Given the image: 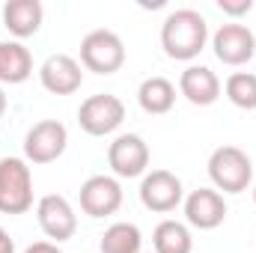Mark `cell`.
<instances>
[{
	"label": "cell",
	"instance_id": "cell-5",
	"mask_svg": "<svg viewBox=\"0 0 256 253\" xmlns=\"http://www.w3.org/2000/svg\"><path fill=\"white\" fill-rule=\"evenodd\" d=\"M126 120V104L114 92H96L80 102L78 108V126L90 137H108Z\"/></svg>",
	"mask_w": 256,
	"mask_h": 253
},
{
	"label": "cell",
	"instance_id": "cell-24",
	"mask_svg": "<svg viewBox=\"0 0 256 253\" xmlns=\"http://www.w3.org/2000/svg\"><path fill=\"white\" fill-rule=\"evenodd\" d=\"M6 108H9V102H6V92L0 90V120H3V114H6Z\"/></svg>",
	"mask_w": 256,
	"mask_h": 253
},
{
	"label": "cell",
	"instance_id": "cell-10",
	"mask_svg": "<svg viewBox=\"0 0 256 253\" xmlns=\"http://www.w3.org/2000/svg\"><path fill=\"white\" fill-rule=\"evenodd\" d=\"M36 220H39V230L54 244H63L78 232V214L63 194H45L36 202Z\"/></svg>",
	"mask_w": 256,
	"mask_h": 253
},
{
	"label": "cell",
	"instance_id": "cell-1",
	"mask_svg": "<svg viewBox=\"0 0 256 253\" xmlns=\"http://www.w3.org/2000/svg\"><path fill=\"white\" fill-rule=\"evenodd\" d=\"M208 45V21L196 9H173L161 24V48L170 60L191 63Z\"/></svg>",
	"mask_w": 256,
	"mask_h": 253
},
{
	"label": "cell",
	"instance_id": "cell-16",
	"mask_svg": "<svg viewBox=\"0 0 256 253\" xmlns=\"http://www.w3.org/2000/svg\"><path fill=\"white\" fill-rule=\"evenodd\" d=\"M137 104L143 108V114L149 116H164L173 110L176 104V86L173 80L161 78V74H152L146 78L140 86H137Z\"/></svg>",
	"mask_w": 256,
	"mask_h": 253
},
{
	"label": "cell",
	"instance_id": "cell-3",
	"mask_svg": "<svg viewBox=\"0 0 256 253\" xmlns=\"http://www.w3.org/2000/svg\"><path fill=\"white\" fill-rule=\"evenodd\" d=\"M33 208V173L24 158H0V214H27Z\"/></svg>",
	"mask_w": 256,
	"mask_h": 253
},
{
	"label": "cell",
	"instance_id": "cell-17",
	"mask_svg": "<svg viewBox=\"0 0 256 253\" xmlns=\"http://www.w3.org/2000/svg\"><path fill=\"white\" fill-rule=\"evenodd\" d=\"M33 74V57L21 42H0V84H24Z\"/></svg>",
	"mask_w": 256,
	"mask_h": 253
},
{
	"label": "cell",
	"instance_id": "cell-19",
	"mask_svg": "<svg viewBox=\"0 0 256 253\" xmlns=\"http://www.w3.org/2000/svg\"><path fill=\"white\" fill-rule=\"evenodd\" d=\"M152 244L155 253H191L194 250V238L188 224H179V220H161L152 232Z\"/></svg>",
	"mask_w": 256,
	"mask_h": 253
},
{
	"label": "cell",
	"instance_id": "cell-22",
	"mask_svg": "<svg viewBox=\"0 0 256 253\" xmlns=\"http://www.w3.org/2000/svg\"><path fill=\"white\" fill-rule=\"evenodd\" d=\"M21 253H63V250H60V244H54V242H33L30 248H24Z\"/></svg>",
	"mask_w": 256,
	"mask_h": 253
},
{
	"label": "cell",
	"instance_id": "cell-11",
	"mask_svg": "<svg viewBox=\"0 0 256 253\" xmlns=\"http://www.w3.org/2000/svg\"><path fill=\"white\" fill-rule=\"evenodd\" d=\"M122 206V185L116 176H90L80 185V212L102 220L116 214Z\"/></svg>",
	"mask_w": 256,
	"mask_h": 253
},
{
	"label": "cell",
	"instance_id": "cell-6",
	"mask_svg": "<svg viewBox=\"0 0 256 253\" xmlns=\"http://www.w3.org/2000/svg\"><path fill=\"white\" fill-rule=\"evenodd\" d=\"M140 202L143 208L155 212V214H170L185 202V188L182 179L170 170H149L140 179Z\"/></svg>",
	"mask_w": 256,
	"mask_h": 253
},
{
	"label": "cell",
	"instance_id": "cell-25",
	"mask_svg": "<svg viewBox=\"0 0 256 253\" xmlns=\"http://www.w3.org/2000/svg\"><path fill=\"white\" fill-rule=\"evenodd\" d=\"M254 202H256V185H254Z\"/></svg>",
	"mask_w": 256,
	"mask_h": 253
},
{
	"label": "cell",
	"instance_id": "cell-9",
	"mask_svg": "<svg viewBox=\"0 0 256 253\" xmlns=\"http://www.w3.org/2000/svg\"><path fill=\"white\" fill-rule=\"evenodd\" d=\"M108 164L116 179H143L149 170V146L140 134H116L108 146Z\"/></svg>",
	"mask_w": 256,
	"mask_h": 253
},
{
	"label": "cell",
	"instance_id": "cell-12",
	"mask_svg": "<svg viewBox=\"0 0 256 253\" xmlns=\"http://www.w3.org/2000/svg\"><path fill=\"white\" fill-rule=\"evenodd\" d=\"M185 220L188 226L200 230V232H208V230H218L224 220H226V200L224 194L214 188H196L185 196Z\"/></svg>",
	"mask_w": 256,
	"mask_h": 253
},
{
	"label": "cell",
	"instance_id": "cell-2",
	"mask_svg": "<svg viewBox=\"0 0 256 253\" xmlns=\"http://www.w3.org/2000/svg\"><path fill=\"white\" fill-rule=\"evenodd\" d=\"M208 179L220 194H244L254 182V161L238 146H218L208 155Z\"/></svg>",
	"mask_w": 256,
	"mask_h": 253
},
{
	"label": "cell",
	"instance_id": "cell-23",
	"mask_svg": "<svg viewBox=\"0 0 256 253\" xmlns=\"http://www.w3.org/2000/svg\"><path fill=\"white\" fill-rule=\"evenodd\" d=\"M0 253H15V242L9 238V232L0 226Z\"/></svg>",
	"mask_w": 256,
	"mask_h": 253
},
{
	"label": "cell",
	"instance_id": "cell-15",
	"mask_svg": "<svg viewBox=\"0 0 256 253\" xmlns=\"http://www.w3.org/2000/svg\"><path fill=\"white\" fill-rule=\"evenodd\" d=\"M42 18H45V9L39 0H9L3 6V27L15 36V42L36 36L42 27Z\"/></svg>",
	"mask_w": 256,
	"mask_h": 253
},
{
	"label": "cell",
	"instance_id": "cell-7",
	"mask_svg": "<svg viewBox=\"0 0 256 253\" xmlns=\"http://www.w3.org/2000/svg\"><path fill=\"white\" fill-rule=\"evenodd\" d=\"M68 146V131L60 120H42L24 137V161L27 164H54L63 158Z\"/></svg>",
	"mask_w": 256,
	"mask_h": 253
},
{
	"label": "cell",
	"instance_id": "cell-21",
	"mask_svg": "<svg viewBox=\"0 0 256 253\" xmlns=\"http://www.w3.org/2000/svg\"><path fill=\"white\" fill-rule=\"evenodd\" d=\"M218 9L230 18H242L254 9V0H218Z\"/></svg>",
	"mask_w": 256,
	"mask_h": 253
},
{
	"label": "cell",
	"instance_id": "cell-18",
	"mask_svg": "<svg viewBox=\"0 0 256 253\" xmlns=\"http://www.w3.org/2000/svg\"><path fill=\"white\" fill-rule=\"evenodd\" d=\"M140 248H143V236L140 226L131 220L110 224L98 238V253H140Z\"/></svg>",
	"mask_w": 256,
	"mask_h": 253
},
{
	"label": "cell",
	"instance_id": "cell-4",
	"mask_svg": "<svg viewBox=\"0 0 256 253\" xmlns=\"http://www.w3.org/2000/svg\"><path fill=\"white\" fill-rule=\"evenodd\" d=\"M80 66L96 74H116L126 66V42L114 30H92L80 39Z\"/></svg>",
	"mask_w": 256,
	"mask_h": 253
},
{
	"label": "cell",
	"instance_id": "cell-13",
	"mask_svg": "<svg viewBox=\"0 0 256 253\" xmlns=\"http://www.w3.org/2000/svg\"><path fill=\"white\" fill-rule=\"evenodd\" d=\"M39 84L51 96H72L84 84V66L68 54H51L39 66Z\"/></svg>",
	"mask_w": 256,
	"mask_h": 253
},
{
	"label": "cell",
	"instance_id": "cell-8",
	"mask_svg": "<svg viewBox=\"0 0 256 253\" xmlns=\"http://www.w3.org/2000/svg\"><path fill=\"white\" fill-rule=\"evenodd\" d=\"M212 51L214 57L224 66H248L256 57V36L248 24H220L214 33H212Z\"/></svg>",
	"mask_w": 256,
	"mask_h": 253
},
{
	"label": "cell",
	"instance_id": "cell-14",
	"mask_svg": "<svg viewBox=\"0 0 256 253\" xmlns=\"http://www.w3.org/2000/svg\"><path fill=\"white\" fill-rule=\"evenodd\" d=\"M220 78L208 68V66H196L191 63L182 74H179V92L196 104V108H208L220 98Z\"/></svg>",
	"mask_w": 256,
	"mask_h": 253
},
{
	"label": "cell",
	"instance_id": "cell-20",
	"mask_svg": "<svg viewBox=\"0 0 256 253\" xmlns=\"http://www.w3.org/2000/svg\"><path fill=\"white\" fill-rule=\"evenodd\" d=\"M230 104L238 110H256V74L254 72H232L224 84Z\"/></svg>",
	"mask_w": 256,
	"mask_h": 253
}]
</instances>
